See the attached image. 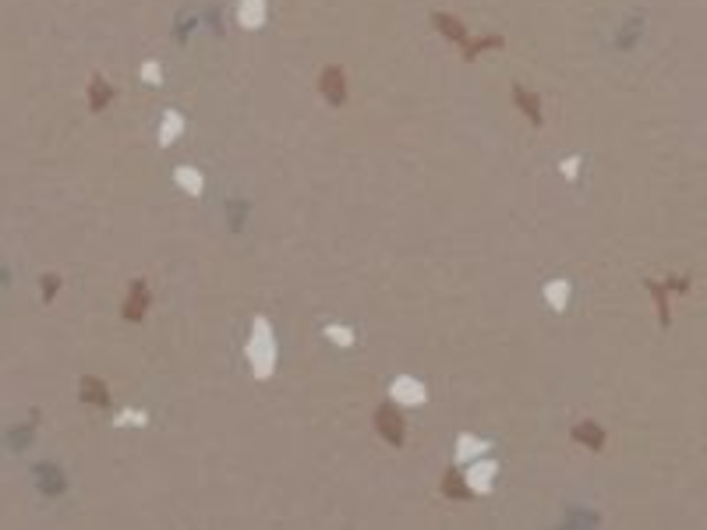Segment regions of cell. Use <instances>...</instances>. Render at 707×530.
Wrapping results in <instances>:
<instances>
[{"label": "cell", "instance_id": "obj_1", "mask_svg": "<svg viewBox=\"0 0 707 530\" xmlns=\"http://www.w3.org/2000/svg\"><path fill=\"white\" fill-rule=\"evenodd\" d=\"M375 421H379V431L393 442V446H399V442H404V421H399V414L393 406H382L379 414H375Z\"/></svg>", "mask_w": 707, "mask_h": 530}, {"label": "cell", "instance_id": "obj_2", "mask_svg": "<svg viewBox=\"0 0 707 530\" xmlns=\"http://www.w3.org/2000/svg\"><path fill=\"white\" fill-rule=\"evenodd\" d=\"M573 438L587 442L591 449H601V442H605V435H601V428H598V424H580V428H573Z\"/></svg>", "mask_w": 707, "mask_h": 530}, {"label": "cell", "instance_id": "obj_3", "mask_svg": "<svg viewBox=\"0 0 707 530\" xmlns=\"http://www.w3.org/2000/svg\"><path fill=\"white\" fill-rule=\"evenodd\" d=\"M446 495H453V498H467V495H471V488L460 484V474H456V470H449V474H446Z\"/></svg>", "mask_w": 707, "mask_h": 530}, {"label": "cell", "instance_id": "obj_4", "mask_svg": "<svg viewBox=\"0 0 707 530\" xmlns=\"http://www.w3.org/2000/svg\"><path fill=\"white\" fill-rule=\"evenodd\" d=\"M142 308H145V286L138 283V286H135V297H131V304H128V311H124V315L138 318V315H142Z\"/></svg>", "mask_w": 707, "mask_h": 530}]
</instances>
